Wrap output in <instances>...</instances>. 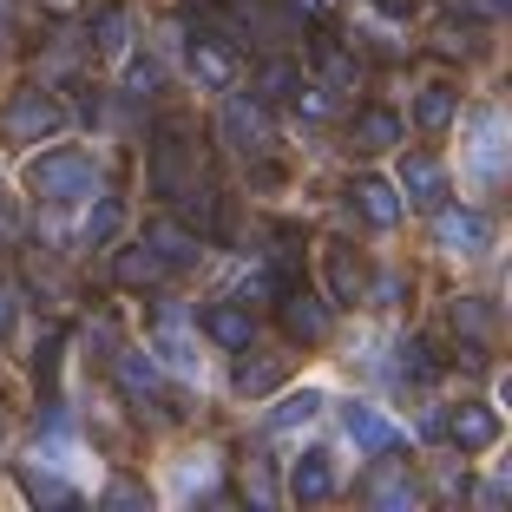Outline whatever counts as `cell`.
<instances>
[{
	"label": "cell",
	"mask_w": 512,
	"mask_h": 512,
	"mask_svg": "<svg viewBox=\"0 0 512 512\" xmlns=\"http://www.w3.org/2000/svg\"><path fill=\"white\" fill-rule=\"evenodd\" d=\"M224 138H230L237 158H263V151H270V119H263V106L230 99V106H224Z\"/></svg>",
	"instance_id": "8fae6325"
},
{
	"label": "cell",
	"mask_w": 512,
	"mask_h": 512,
	"mask_svg": "<svg viewBox=\"0 0 512 512\" xmlns=\"http://www.w3.org/2000/svg\"><path fill=\"white\" fill-rule=\"evenodd\" d=\"M119 230H125V204H119V197H99V204L86 211V243L99 250V243H112Z\"/></svg>",
	"instance_id": "f546056e"
},
{
	"label": "cell",
	"mask_w": 512,
	"mask_h": 512,
	"mask_svg": "<svg viewBox=\"0 0 512 512\" xmlns=\"http://www.w3.org/2000/svg\"><path fill=\"white\" fill-rule=\"evenodd\" d=\"M14 316H20V296H14V289H7V283H0V335L14 329Z\"/></svg>",
	"instance_id": "f35d334b"
},
{
	"label": "cell",
	"mask_w": 512,
	"mask_h": 512,
	"mask_svg": "<svg viewBox=\"0 0 512 512\" xmlns=\"http://www.w3.org/2000/svg\"><path fill=\"white\" fill-rule=\"evenodd\" d=\"M112 283L119 289H151V283H165V263L151 256V243H125V250L112 256Z\"/></svg>",
	"instance_id": "44dd1931"
},
{
	"label": "cell",
	"mask_w": 512,
	"mask_h": 512,
	"mask_svg": "<svg viewBox=\"0 0 512 512\" xmlns=\"http://www.w3.org/2000/svg\"><path fill=\"white\" fill-rule=\"evenodd\" d=\"M283 368H289V355H256V362L243 355L230 381H237V394H250V401H256V394H270L276 381H283Z\"/></svg>",
	"instance_id": "d4e9b609"
},
{
	"label": "cell",
	"mask_w": 512,
	"mask_h": 512,
	"mask_svg": "<svg viewBox=\"0 0 512 512\" xmlns=\"http://www.w3.org/2000/svg\"><path fill=\"white\" fill-rule=\"evenodd\" d=\"M453 112H460V99H453L447 79H434V86H421V99H414V119H421V132H447Z\"/></svg>",
	"instance_id": "cb8c5ba5"
},
{
	"label": "cell",
	"mask_w": 512,
	"mask_h": 512,
	"mask_svg": "<svg viewBox=\"0 0 512 512\" xmlns=\"http://www.w3.org/2000/svg\"><path fill=\"white\" fill-rule=\"evenodd\" d=\"M92 46H99L106 60H125V53H132V14H125V7H99V14H92Z\"/></svg>",
	"instance_id": "603a6c76"
},
{
	"label": "cell",
	"mask_w": 512,
	"mask_h": 512,
	"mask_svg": "<svg viewBox=\"0 0 512 512\" xmlns=\"http://www.w3.org/2000/svg\"><path fill=\"white\" fill-rule=\"evenodd\" d=\"M434 46H440V53H473V33L467 27H440Z\"/></svg>",
	"instance_id": "74e56055"
},
{
	"label": "cell",
	"mask_w": 512,
	"mask_h": 512,
	"mask_svg": "<svg viewBox=\"0 0 512 512\" xmlns=\"http://www.w3.org/2000/svg\"><path fill=\"white\" fill-rule=\"evenodd\" d=\"M342 434H348V447H355V453H394V447H401V427H394L381 407H368V401H348L342 407Z\"/></svg>",
	"instance_id": "ba28073f"
},
{
	"label": "cell",
	"mask_w": 512,
	"mask_h": 512,
	"mask_svg": "<svg viewBox=\"0 0 512 512\" xmlns=\"http://www.w3.org/2000/svg\"><path fill=\"white\" fill-rule=\"evenodd\" d=\"M178 486H184V493H211V486H217V453H184Z\"/></svg>",
	"instance_id": "1f68e13d"
},
{
	"label": "cell",
	"mask_w": 512,
	"mask_h": 512,
	"mask_svg": "<svg viewBox=\"0 0 512 512\" xmlns=\"http://www.w3.org/2000/svg\"><path fill=\"white\" fill-rule=\"evenodd\" d=\"M243 499H256V506H270V499H276L270 467H263V460H250V467H243Z\"/></svg>",
	"instance_id": "836d02e7"
},
{
	"label": "cell",
	"mask_w": 512,
	"mask_h": 512,
	"mask_svg": "<svg viewBox=\"0 0 512 512\" xmlns=\"http://www.w3.org/2000/svg\"><path fill=\"white\" fill-rule=\"evenodd\" d=\"M381 14H394V20H407V14H421V0H375Z\"/></svg>",
	"instance_id": "ab89813d"
},
{
	"label": "cell",
	"mask_w": 512,
	"mask_h": 512,
	"mask_svg": "<svg viewBox=\"0 0 512 512\" xmlns=\"http://www.w3.org/2000/svg\"><path fill=\"white\" fill-rule=\"evenodd\" d=\"M309 60H316V73H322V86H329V92L362 86V60H355L335 33H316V40H309Z\"/></svg>",
	"instance_id": "9a60e30c"
},
{
	"label": "cell",
	"mask_w": 512,
	"mask_h": 512,
	"mask_svg": "<svg viewBox=\"0 0 512 512\" xmlns=\"http://www.w3.org/2000/svg\"><path fill=\"white\" fill-rule=\"evenodd\" d=\"M467 178L473 191H499V178H506V112L499 106L467 112Z\"/></svg>",
	"instance_id": "3957f363"
},
{
	"label": "cell",
	"mask_w": 512,
	"mask_h": 512,
	"mask_svg": "<svg viewBox=\"0 0 512 512\" xmlns=\"http://www.w3.org/2000/svg\"><path fill=\"white\" fill-rule=\"evenodd\" d=\"M453 14H467V20H506L512 0H447Z\"/></svg>",
	"instance_id": "e575fe53"
},
{
	"label": "cell",
	"mask_w": 512,
	"mask_h": 512,
	"mask_svg": "<svg viewBox=\"0 0 512 512\" xmlns=\"http://www.w3.org/2000/svg\"><path fill=\"white\" fill-rule=\"evenodd\" d=\"M60 355H66V329H46V342L33 348V381H40L46 394L60 388Z\"/></svg>",
	"instance_id": "4dcf8cb0"
},
{
	"label": "cell",
	"mask_w": 512,
	"mask_h": 512,
	"mask_svg": "<svg viewBox=\"0 0 512 512\" xmlns=\"http://www.w3.org/2000/svg\"><path fill=\"white\" fill-rule=\"evenodd\" d=\"M112 375H119L125 401H138V407L165 394V381H158V362H151V355H138V348H112Z\"/></svg>",
	"instance_id": "e0dca14e"
},
{
	"label": "cell",
	"mask_w": 512,
	"mask_h": 512,
	"mask_svg": "<svg viewBox=\"0 0 512 512\" xmlns=\"http://www.w3.org/2000/svg\"><path fill=\"white\" fill-rule=\"evenodd\" d=\"M158 86H165V66L158 60H132L125 66V92H132V99H151Z\"/></svg>",
	"instance_id": "d6a6232c"
},
{
	"label": "cell",
	"mask_w": 512,
	"mask_h": 512,
	"mask_svg": "<svg viewBox=\"0 0 512 512\" xmlns=\"http://www.w3.org/2000/svg\"><path fill=\"white\" fill-rule=\"evenodd\" d=\"M138 243H151V256H158L165 270H191L197 256H204V237L178 230L171 217H151V224H145V237H138Z\"/></svg>",
	"instance_id": "4fadbf2b"
},
{
	"label": "cell",
	"mask_w": 512,
	"mask_h": 512,
	"mask_svg": "<svg viewBox=\"0 0 512 512\" xmlns=\"http://www.w3.org/2000/svg\"><path fill=\"white\" fill-rule=\"evenodd\" d=\"M0 440H7V401H0Z\"/></svg>",
	"instance_id": "b9f144b4"
},
{
	"label": "cell",
	"mask_w": 512,
	"mask_h": 512,
	"mask_svg": "<svg viewBox=\"0 0 512 512\" xmlns=\"http://www.w3.org/2000/svg\"><path fill=\"white\" fill-rule=\"evenodd\" d=\"M394 145H401V112H388V106L355 112V125H348V151L355 158H388Z\"/></svg>",
	"instance_id": "30bf717a"
},
{
	"label": "cell",
	"mask_w": 512,
	"mask_h": 512,
	"mask_svg": "<svg viewBox=\"0 0 512 512\" xmlns=\"http://www.w3.org/2000/svg\"><path fill=\"white\" fill-rule=\"evenodd\" d=\"M145 499H151V493H145L138 480H112V486H106V506H145Z\"/></svg>",
	"instance_id": "8d00e7d4"
},
{
	"label": "cell",
	"mask_w": 512,
	"mask_h": 512,
	"mask_svg": "<svg viewBox=\"0 0 512 512\" xmlns=\"http://www.w3.org/2000/svg\"><path fill=\"white\" fill-rule=\"evenodd\" d=\"M335 486L342 480H335V453L329 447H309L296 467H289V493L309 499V506H316V499H335Z\"/></svg>",
	"instance_id": "2e32d148"
},
{
	"label": "cell",
	"mask_w": 512,
	"mask_h": 512,
	"mask_svg": "<svg viewBox=\"0 0 512 512\" xmlns=\"http://www.w3.org/2000/svg\"><path fill=\"white\" fill-rule=\"evenodd\" d=\"M401 289H407L401 276H381V283H375V302H401Z\"/></svg>",
	"instance_id": "60d3db41"
},
{
	"label": "cell",
	"mask_w": 512,
	"mask_h": 512,
	"mask_svg": "<svg viewBox=\"0 0 512 512\" xmlns=\"http://www.w3.org/2000/svg\"><path fill=\"white\" fill-rule=\"evenodd\" d=\"M20 184H27V197H40V204H73V197H86L92 184H99V158L79 151V145L40 151V158H27Z\"/></svg>",
	"instance_id": "6da1fadb"
},
{
	"label": "cell",
	"mask_w": 512,
	"mask_h": 512,
	"mask_svg": "<svg viewBox=\"0 0 512 512\" xmlns=\"http://www.w3.org/2000/svg\"><path fill=\"white\" fill-rule=\"evenodd\" d=\"M276 322H283L289 342H329L335 316H329V296H316V289H276Z\"/></svg>",
	"instance_id": "5b68a950"
},
{
	"label": "cell",
	"mask_w": 512,
	"mask_h": 512,
	"mask_svg": "<svg viewBox=\"0 0 512 512\" xmlns=\"http://www.w3.org/2000/svg\"><path fill=\"white\" fill-rule=\"evenodd\" d=\"M440 434H447L460 453H486V447H499V407L460 401L453 414H440Z\"/></svg>",
	"instance_id": "52a82bcc"
},
{
	"label": "cell",
	"mask_w": 512,
	"mask_h": 512,
	"mask_svg": "<svg viewBox=\"0 0 512 512\" xmlns=\"http://www.w3.org/2000/svg\"><path fill=\"white\" fill-rule=\"evenodd\" d=\"M0 125H7L14 145H40V138H53L66 125V106L46 86H20L14 99H7V119H0Z\"/></svg>",
	"instance_id": "277c9868"
},
{
	"label": "cell",
	"mask_w": 512,
	"mask_h": 512,
	"mask_svg": "<svg viewBox=\"0 0 512 512\" xmlns=\"http://www.w3.org/2000/svg\"><path fill=\"white\" fill-rule=\"evenodd\" d=\"M86 348H99V362H112V348H119V335H112V322H86Z\"/></svg>",
	"instance_id": "d590c367"
},
{
	"label": "cell",
	"mask_w": 512,
	"mask_h": 512,
	"mask_svg": "<svg viewBox=\"0 0 512 512\" xmlns=\"http://www.w3.org/2000/svg\"><path fill=\"white\" fill-rule=\"evenodd\" d=\"M434 243L447 256H486L499 243V224L486 211H447V204H434Z\"/></svg>",
	"instance_id": "8992f818"
},
{
	"label": "cell",
	"mask_w": 512,
	"mask_h": 512,
	"mask_svg": "<svg viewBox=\"0 0 512 512\" xmlns=\"http://www.w3.org/2000/svg\"><path fill=\"white\" fill-rule=\"evenodd\" d=\"M322 263H329V302H362L368 296V270H362V256H355V250L329 243Z\"/></svg>",
	"instance_id": "ffe728a7"
},
{
	"label": "cell",
	"mask_w": 512,
	"mask_h": 512,
	"mask_svg": "<svg viewBox=\"0 0 512 512\" xmlns=\"http://www.w3.org/2000/svg\"><path fill=\"white\" fill-rule=\"evenodd\" d=\"M362 499L368 506H421V480L407 473V460H381L362 480Z\"/></svg>",
	"instance_id": "5bb4252c"
},
{
	"label": "cell",
	"mask_w": 512,
	"mask_h": 512,
	"mask_svg": "<svg viewBox=\"0 0 512 512\" xmlns=\"http://www.w3.org/2000/svg\"><path fill=\"white\" fill-rule=\"evenodd\" d=\"M322 407H329V401H322V388H289L283 401L270 407V421H263V427H270V434H289V427H302V421H316Z\"/></svg>",
	"instance_id": "7402d4cb"
},
{
	"label": "cell",
	"mask_w": 512,
	"mask_h": 512,
	"mask_svg": "<svg viewBox=\"0 0 512 512\" xmlns=\"http://www.w3.org/2000/svg\"><path fill=\"white\" fill-rule=\"evenodd\" d=\"M197 171H204V158H197L191 119H165L158 132H151V165H145L151 191H158V197H178L184 184H197Z\"/></svg>",
	"instance_id": "7a4b0ae2"
},
{
	"label": "cell",
	"mask_w": 512,
	"mask_h": 512,
	"mask_svg": "<svg viewBox=\"0 0 512 512\" xmlns=\"http://www.w3.org/2000/svg\"><path fill=\"white\" fill-rule=\"evenodd\" d=\"M348 204H355V211H362L375 230H394V224H401V191H394L388 178H355V184H348Z\"/></svg>",
	"instance_id": "ac0fdd59"
},
{
	"label": "cell",
	"mask_w": 512,
	"mask_h": 512,
	"mask_svg": "<svg viewBox=\"0 0 512 512\" xmlns=\"http://www.w3.org/2000/svg\"><path fill=\"white\" fill-rule=\"evenodd\" d=\"M191 73L211 92H224L230 79H237V46H230L217 27H204V20H197V40H191Z\"/></svg>",
	"instance_id": "9c48e42d"
},
{
	"label": "cell",
	"mask_w": 512,
	"mask_h": 512,
	"mask_svg": "<svg viewBox=\"0 0 512 512\" xmlns=\"http://www.w3.org/2000/svg\"><path fill=\"white\" fill-rule=\"evenodd\" d=\"M151 348H158V355H165V362L178 368V375H204V355H197V348H191V342H184V335H178V322H165V329H158V342H151Z\"/></svg>",
	"instance_id": "f1b7e54d"
},
{
	"label": "cell",
	"mask_w": 512,
	"mask_h": 512,
	"mask_svg": "<svg viewBox=\"0 0 512 512\" xmlns=\"http://www.w3.org/2000/svg\"><path fill=\"white\" fill-rule=\"evenodd\" d=\"M204 335H211L217 348H250L256 322H250L243 302H204Z\"/></svg>",
	"instance_id": "d6986e66"
},
{
	"label": "cell",
	"mask_w": 512,
	"mask_h": 512,
	"mask_svg": "<svg viewBox=\"0 0 512 512\" xmlns=\"http://www.w3.org/2000/svg\"><path fill=\"white\" fill-rule=\"evenodd\" d=\"M302 86V66L296 60H270L263 73H256V99L263 106H289V92Z\"/></svg>",
	"instance_id": "4316f807"
},
{
	"label": "cell",
	"mask_w": 512,
	"mask_h": 512,
	"mask_svg": "<svg viewBox=\"0 0 512 512\" xmlns=\"http://www.w3.org/2000/svg\"><path fill=\"white\" fill-rule=\"evenodd\" d=\"M394 191H401L407 204L434 211L440 197H447V171H440V158H427V151H407V158H401V184H394Z\"/></svg>",
	"instance_id": "7c38bea8"
},
{
	"label": "cell",
	"mask_w": 512,
	"mask_h": 512,
	"mask_svg": "<svg viewBox=\"0 0 512 512\" xmlns=\"http://www.w3.org/2000/svg\"><path fill=\"white\" fill-rule=\"evenodd\" d=\"M447 322L467 335V342H486V335H493V309H486V296H453L447 302Z\"/></svg>",
	"instance_id": "83f0119b"
},
{
	"label": "cell",
	"mask_w": 512,
	"mask_h": 512,
	"mask_svg": "<svg viewBox=\"0 0 512 512\" xmlns=\"http://www.w3.org/2000/svg\"><path fill=\"white\" fill-rule=\"evenodd\" d=\"M20 493H27L33 506H66V499H73V486H66L53 467H40V460H33V467H20Z\"/></svg>",
	"instance_id": "484cf974"
}]
</instances>
